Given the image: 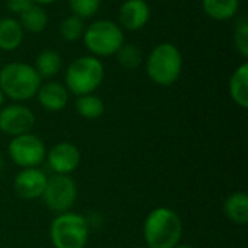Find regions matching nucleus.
Here are the masks:
<instances>
[{"label": "nucleus", "instance_id": "30", "mask_svg": "<svg viewBox=\"0 0 248 248\" xmlns=\"http://www.w3.org/2000/svg\"><path fill=\"white\" fill-rule=\"evenodd\" d=\"M0 67H1V65H0Z\"/></svg>", "mask_w": 248, "mask_h": 248}, {"label": "nucleus", "instance_id": "17", "mask_svg": "<svg viewBox=\"0 0 248 248\" xmlns=\"http://www.w3.org/2000/svg\"><path fill=\"white\" fill-rule=\"evenodd\" d=\"M225 217L235 225H246L248 222V196L243 192L231 193L224 202Z\"/></svg>", "mask_w": 248, "mask_h": 248}, {"label": "nucleus", "instance_id": "19", "mask_svg": "<svg viewBox=\"0 0 248 248\" xmlns=\"http://www.w3.org/2000/svg\"><path fill=\"white\" fill-rule=\"evenodd\" d=\"M17 20L23 31H28L29 33H41L48 25V13L42 6L32 4L28 10L19 15Z\"/></svg>", "mask_w": 248, "mask_h": 248}, {"label": "nucleus", "instance_id": "18", "mask_svg": "<svg viewBox=\"0 0 248 248\" xmlns=\"http://www.w3.org/2000/svg\"><path fill=\"white\" fill-rule=\"evenodd\" d=\"M202 9L214 20H230L237 16L240 0H202Z\"/></svg>", "mask_w": 248, "mask_h": 248}, {"label": "nucleus", "instance_id": "15", "mask_svg": "<svg viewBox=\"0 0 248 248\" xmlns=\"http://www.w3.org/2000/svg\"><path fill=\"white\" fill-rule=\"evenodd\" d=\"M33 68L41 77V80H51L54 78L62 68V58L58 51L55 49H44L41 51L33 62Z\"/></svg>", "mask_w": 248, "mask_h": 248}, {"label": "nucleus", "instance_id": "13", "mask_svg": "<svg viewBox=\"0 0 248 248\" xmlns=\"http://www.w3.org/2000/svg\"><path fill=\"white\" fill-rule=\"evenodd\" d=\"M39 105L48 112H60L68 103V90L62 83L46 81L39 86L36 92Z\"/></svg>", "mask_w": 248, "mask_h": 248}, {"label": "nucleus", "instance_id": "6", "mask_svg": "<svg viewBox=\"0 0 248 248\" xmlns=\"http://www.w3.org/2000/svg\"><path fill=\"white\" fill-rule=\"evenodd\" d=\"M49 238L54 248H84L89 240L86 218L70 211L58 214L51 222Z\"/></svg>", "mask_w": 248, "mask_h": 248}, {"label": "nucleus", "instance_id": "8", "mask_svg": "<svg viewBox=\"0 0 248 248\" xmlns=\"http://www.w3.org/2000/svg\"><path fill=\"white\" fill-rule=\"evenodd\" d=\"M7 151L12 161L22 169L38 167L44 163L46 157V148L44 141L31 132L13 137L9 142Z\"/></svg>", "mask_w": 248, "mask_h": 248}, {"label": "nucleus", "instance_id": "4", "mask_svg": "<svg viewBox=\"0 0 248 248\" xmlns=\"http://www.w3.org/2000/svg\"><path fill=\"white\" fill-rule=\"evenodd\" d=\"M105 78L102 61L93 55L77 57L65 70V89L74 96L90 94L96 92Z\"/></svg>", "mask_w": 248, "mask_h": 248}, {"label": "nucleus", "instance_id": "5", "mask_svg": "<svg viewBox=\"0 0 248 248\" xmlns=\"http://www.w3.org/2000/svg\"><path fill=\"white\" fill-rule=\"evenodd\" d=\"M83 42L93 57L105 58L116 55L119 48L125 44V35L118 22L100 19L86 26Z\"/></svg>", "mask_w": 248, "mask_h": 248}, {"label": "nucleus", "instance_id": "12", "mask_svg": "<svg viewBox=\"0 0 248 248\" xmlns=\"http://www.w3.org/2000/svg\"><path fill=\"white\" fill-rule=\"evenodd\" d=\"M150 17L151 9L145 0H125L118 12V25L126 31H140Z\"/></svg>", "mask_w": 248, "mask_h": 248}, {"label": "nucleus", "instance_id": "23", "mask_svg": "<svg viewBox=\"0 0 248 248\" xmlns=\"http://www.w3.org/2000/svg\"><path fill=\"white\" fill-rule=\"evenodd\" d=\"M234 46L237 52L247 58L248 57V19L246 16H241L237 19V23L234 26Z\"/></svg>", "mask_w": 248, "mask_h": 248}, {"label": "nucleus", "instance_id": "26", "mask_svg": "<svg viewBox=\"0 0 248 248\" xmlns=\"http://www.w3.org/2000/svg\"><path fill=\"white\" fill-rule=\"evenodd\" d=\"M35 4H38V6H46V4H52V3H55V1H58V0H32Z\"/></svg>", "mask_w": 248, "mask_h": 248}, {"label": "nucleus", "instance_id": "29", "mask_svg": "<svg viewBox=\"0 0 248 248\" xmlns=\"http://www.w3.org/2000/svg\"><path fill=\"white\" fill-rule=\"evenodd\" d=\"M137 248H148V247H147V246H145V247H137Z\"/></svg>", "mask_w": 248, "mask_h": 248}, {"label": "nucleus", "instance_id": "16", "mask_svg": "<svg viewBox=\"0 0 248 248\" xmlns=\"http://www.w3.org/2000/svg\"><path fill=\"white\" fill-rule=\"evenodd\" d=\"M231 99L243 109L248 108V62L240 64L230 78Z\"/></svg>", "mask_w": 248, "mask_h": 248}, {"label": "nucleus", "instance_id": "27", "mask_svg": "<svg viewBox=\"0 0 248 248\" xmlns=\"http://www.w3.org/2000/svg\"><path fill=\"white\" fill-rule=\"evenodd\" d=\"M4 93L1 92V89H0V108H3V105H4Z\"/></svg>", "mask_w": 248, "mask_h": 248}, {"label": "nucleus", "instance_id": "14", "mask_svg": "<svg viewBox=\"0 0 248 248\" xmlns=\"http://www.w3.org/2000/svg\"><path fill=\"white\" fill-rule=\"evenodd\" d=\"M25 31L20 26L19 20L15 17H1L0 19V49L15 51L23 42Z\"/></svg>", "mask_w": 248, "mask_h": 248}, {"label": "nucleus", "instance_id": "21", "mask_svg": "<svg viewBox=\"0 0 248 248\" xmlns=\"http://www.w3.org/2000/svg\"><path fill=\"white\" fill-rule=\"evenodd\" d=\"M86 25H84V19L76 16V15H70L65 19L61 20L60 26H58V32L60 36L67 41V42H74L78 41L83 33H84Z\"/></svg>", "mask_w": 248, "mask_h": 248}, {"label": "nucleus", "instance_id": "28", "mask_svg": "<svg viewBox=\"0 0 248 248\" xmlns=\"http://www.w3.org/2000/svg\"><path fill=\"white\" fill-rule=\"evenodd\" d=\"M174 248H195V247H192V246H177V247H174Z\"/></svg>", "mask_w": 248, "mask_h": 248}, {"label": "nucleus", "instance_id": "9", "mask_svg": "<svg viewBox=\"0 0 248 248\" xmlns=\"http://www.w3.org/2000/svg\"><path fill=\"white\" fill-rule=\"evenodd\" d=\"M35 125L33 112L20 103L0 108V131L9 137H17L31 132Z\"/></svg>", "mask_w": 248, "mask_h": 248}, {"label": "nucleus", "instance_id": "2", "mask_svg": "<svg viewBox=\"0 0 248 248\" xmlns=\"http://www.w3.org/2000/svg\"><path fill=\"white\" fill-rule=\"evenodd\" d=\"M41 84V77L28 62L13 61L0 67V89L6 97L15 102H26L35 97Z\"/></svg>", "mask_w": 248, "mask_h": 248}, {"label": "nucleus", "instance_id": "11", "mask_svg": "<svg viewBox=\"0 0 248 248\" xmlns=\"http://www.w3.org/2000/svg\"><path fill=\"white\" fill-rule=\"evenodd\" d=\"M49 169L55 174H70L80 164V151L71 142H58L46 153Z\"/></svg>", "mask_w": 248, "mask_h": 248}, {"label": "nucleus", "instance_id": "22", "mask_svg": "<svg viewBox=\"0 0 248 248\" xmlns=\"http://www.w3.org/2000/svg\"><path fill=\"white\" fill-rule=\"evenodd\" d=\"M116 60L125 70H135L144 61L142 52L135 44H124L116 52Z\"/></svg>", "mask_w": 248, "mask_h": 248}, {"label": "nucleus", "instance_id": "10", "mask_svg": "<svg viewBox=\"0 0 248 248\" xmlns=\"http://www.w3.org/2000/svg\"><path fill=\"white\" fill-rule=\"evenodd\" d=\"M46 180H48L46 174L36 167L22 169L15 176L13 189H15V193L25 201L38 199L44 193Z\"/></svg>", "mask_w": 248, "mask_h": 248}, {"label": "nucleus", "instance_id": "7", "mask_svg": "<svg viewBox=\"0 0 248 248\" xmlns=\"http://www.w3.org/2000/svg\"><path fill=\"white\" fill-rule=\"evenodd\" d=\"M41 198L49 211L55 214L68 212L77 199V185L67 174H54L48 177Z\"/></svg>", "mask_w": 248, "mask_h": 248}, {"label": "nucleus", "instance_id": "1", "mask_svg": "<svg viewBox=\"0 0 248 248\" xmlns=\"http://www.w3.org/2000/svg\"><path fill=\"white\" fill-rule=\"evenodd\" d=\"M142 231L148 248H174L180 244L183 224L177 212L160 206L147 215Z\"/></svg>", "mask_w": 248, "mask_h": 248}, {"label": "nucleus", "instance_id": "25", "mask_svg": "<svg viewBox=\"0 0 248 248\" xmlns=\"http://www.w3.org/2000/svg\"><path fill=\"white\" fill-rule=\"evenodd\" d=\"M32 4H35L32 0H7L6 6L9 9V12H12L13 15H20L25 10H28Z\"/></svg>", "mask_w": 248, "mask_h": 248}, {"label": "nucleus", "instance_id": "20", "mask_svg": "<svg viewBox=\"0 0 248 248\" xmlns=\"http://www.w3.org/2000/svg\"><path fill=\"white\" fill-rule=\"evenodd\" d=\"M76 110L81 118L93 121V119L100 118L105 113V103L99 96L93 93L83 94V96H77Z\"/></svg>", "mask_w": 248, "mask_h": 248}, {"label": "nucleus", "instance_id": "3", "mask_svg": "<svg viewBox=\"0 0 248 248\" xmlns=\"http://www.w3.org/2000/svg\"><path fill=\"white\" fill-rule=\"evenodd\" d=\"M145 70L148 78L163 87L174 84L183 70V57L180 49L171 42L155 45L147 57Z\"/></svg>", "mask_w": 248, "mask_h": 248}, {"label": "nucleus", "instance_id": "24", "mask_svg": "<svg viewBox=\"0 0 248 248\" xmlns=\"http://www.w3.org/2000/svg\"><path fill=\"white\" fill-rule=\"evenodd\" d=\"M100 3L102 0H68L71 13L81 19L93 17L100 9Z\"/></svg>", "mask_w": 248, "mask_h": 248}]
</instances>
